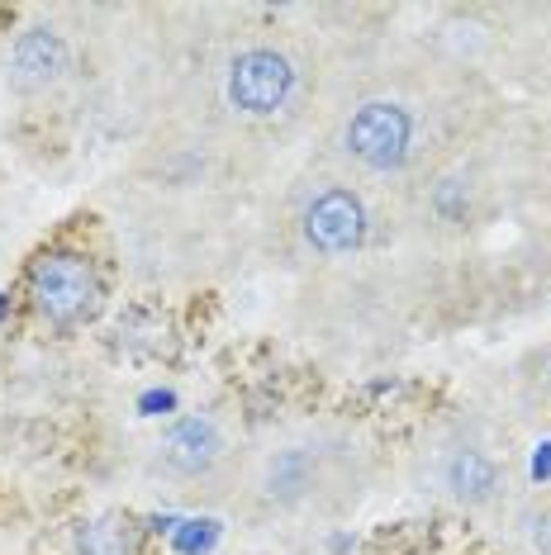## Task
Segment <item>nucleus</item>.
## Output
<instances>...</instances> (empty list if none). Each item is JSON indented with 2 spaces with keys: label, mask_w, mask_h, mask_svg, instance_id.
<instances>
[{
  "label": "nucleus",
  "mask_w": 551,
  "mask_h": 555,
  "mask_svg": "<svg viewBox=\"0 0 551 555\" xmlns=\"http://www.w3.org/2000/svg\"><path fill=\"white\" fill-rule=\"evenodd\" d=\"M547 389H551V385H547Z\"/></svg>",
  "instance_id": "11"
},
{
  "label": "nucleus",
  "mask_w": 551,
  "mask_h": 555,
  "mask_svg": "<svg viewBox=\"0 0 551 555\" xmlns=\"http://www.w3.org/2000/svg\"><path fill=\"white\" fill-rule=\"evenodd\" d=\"M257 494L271 508H329L357 494V447L343 437H295L267 447L253 475Z\"/></svg>",
  "instance_id": "1"
},
{
  "label": "nucleus",
  "mask_w": 551,
  "mask_h": 555,
  "mask_svg": "<svg viewBox=\"0 0 551 555\" xmlns=\"http://www.w3.org/2000/svg\"><path fill=\"white\" fill-rule=\"evenodd\" d=\"M223 461V433L205 413H185V418L167 423L157 441V465L171 479H209Z\"/></svg>",
  "instance_id": "5"
},
{
  "label": "nucleus",
  "mask_w": 551,
  "mask_h": 555,
  "mask_svg": "<svg viewBox=\"0 0 551 555\" xmlns=\"http://www.w3.org/2000/svg\"><path fill=\"white\" fill-rule=\"evenodd\" d=\"M29 299L53 327H77L100 305V275L81 251H48L29 271Z\"/></svg>",
  "instance_id": "2"
},
{
  "label": "nucleus",
  "mask_w": 551,
  "mask_h": 555,
  "mask_svg": "<svg viewBox=\"0 0 551 555\" xmlns=\"http://www.w3.org/2000/svg\"><path fill=\"white\" fill-rule=\"evenodd\" d=\"M437 485H443V494L461 503V508H485V503L499 499V489H504V470H499V461L490 456L485 447H452L443 461H437Z\"/></svg>",
  "instance_id": "7"
},
{
  "label": "nucleus",
  "mask_w": 551,
  "mask_h": 555,
  "mask_svg": "<svg viewBox=\"0 0 551 555\" xmlns=\"http://www.w3.org/2000/svg\"><path fill=\"white\" fill-rule=\"evenodd\" d=\"M409 143H413V119L395 100H367L361 109H353V119H347V129H343L347 157L361 162L367 171L405 167Z\"/></svg>",
  "instance_id": "3"
},
{
  "label": "nucleus",
  "mask_w": 551,
  "mask_h": 555,
  "mask_svg": "<svg viewBox=\"0 0 551 555\" xmlns=\"http://www.w3.org/2000/svg\"><path fill=\"white\" fill-rule=\"evenodd\" d=\"M299 223H305V243L323 257H343V251H357L367 243V205L343 185L309 199Z\"/></svg>",
  "instance_id": "6"
},
{
  "label": "nucleus",
  "mask_w": 551,
  "mask_h": 555,
  "mask_svg": "<svg viewBox=\"0 0 551 555\" xmlns=\"http://www.w3.org/2000/svg\"><path fill=\"white\" fill-rule=\"evenodd\" d=\"M523 541H528L533 555H551V499L533 503V508L523 513Z\"/></svg>",
  "instance_id": "10"
},
{
  "label": "nucleus",
  "mask_w": 551,
  "mask_h": 555,
  "mask_svg": "<svg viewBox=\"0 0 551 555\" xmlns=\"http://www.w3.org/2000/svg\"><path fill=\"white\" fill-rule=\"evenodd\" d=\"M10 86H15L20 95H39L48 86L62 81V72H67V43H62L57 29H48V24H34V29H24L15 48H10Z\"/></svg>",
  "instance_id": "8"
},
{
  "label": "nucleus",
  "mask_w": 551,
  "mask_h": 555,
  "mask_svg": "<svg viewBox=\"0 0 551 555\" xmlns=\"http://www.w3.org/2000/svg\"><path fill=\"white\" fill-rule=\"evenodd\" d=\"M133 551V537H129V522H91L81 537V555H129Z\"/></svg>",
  "instance_id": "9"
},
{
  "label": "nucleus",
  "mask_w": 551,
  "mask_h": 555,
  "mask_svg": "<svg viewBox=\"0 0 551 555\" xmlns=\"http://www.w3.org/2000/svg\"><path fill=\"white\" fill-rule=\"evenodd\" d=\"M291 91H295V67H291V57L276 53V48H247V53H238L229 77H223L229 105L253 119L276 115V109L291 100Z\"/></svg>",
  "instance_id": "4"
}]
</instances>
